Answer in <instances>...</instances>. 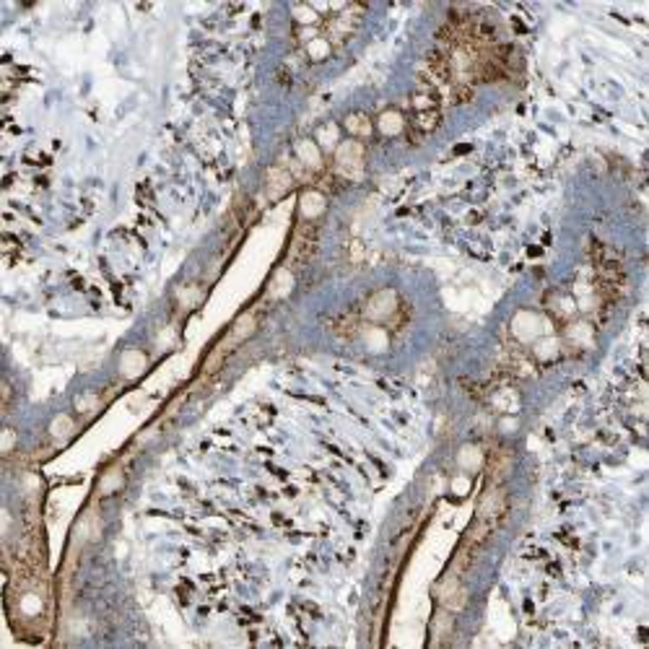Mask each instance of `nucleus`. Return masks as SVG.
<instances>
[{"label":"nucleus","mask_w":649,"mask_h":649,"mask_svg":"<svg viewBox=\"0 0 649 649\" xmlns=\"http://www.w3.org/2000/svg\"><path fill=\"white\" fill-rule=\"evenodd\" d=\"M332 159H335V175L348 179V182H359L364 177V166H366V151H364V143L361 141H340L338 148L332 151Z\"/></svg>","instance_id":"nucleus-1"},{"label":"nucleus","mask_w":649,"mask_h":649,"mask_svg":"<svg viewBox=\"0 0 649 649\" xmlns=\"http://www.w3.org/2000/svg\"><path fill=\"white\" fill-rule=\"evenodd\" d=\"M398 312H400V294L395 289H380L366 299L361 314L371 325H387L398 317Z\"/></svg>","instance_id":"nucleus-2"},{"label":"nucleus","mask_w":649,"mask_h":649,"mask_svg":"<svg viewBox=\"0 0 649 649\" xmlns=\"http://www.w3.org/2000/svg\"><path fill=\"white\" fill-rule=\"evenodd\" d=\"M509 330H512V335H515L519 343H535V340H540L543 335H548V320L533 310H522L512 317Z\"/></svg>","instance_id":"nucleus-3"},{"label":"nucleus","mask_w":649,"mask_h":649,"mask_svg":"<svg viewBox=\"0 0 649 649\" xmlns=\"http://www.w3.org/2000/svg\"><path fill=\"white\" fill-rule=\"evenodd\" d=\"M294 187V175L286 166H270L265 175V197L268 200H281V197L291 193Z\"/></svg>","instance_id":"nucleus-4"},{"label":"nucleus","mask_w":649,"mask_h":649,"mask_svg":"<svg viewBox=\"0 0 649 649\" xmlns=\"http://www.w3.org/2000/svg\"><path fill=\"white\" fill-rule=\"evenodd\" d=\"M328 211V197L317 187H307L299 195V216L304 221H317Z\"/></svg>","instance_id":"nucleus-5"},{"label":"nucleus","mask_w":649,"mask_h":649,"mask_svg":"<svg viewBox=\"0 0 649 649\" xmlns=\"http://www.w3.org/2000/svg\"><path fill=\"white\" fill-rule=\"evenodd\" d=\"M294 156H296V164L307 172L322 169V148L314 143V138H301L299 143L294 145Z\"/></svg>","instance_id":"nucleus-6"},{"label":"nucleus","mask_w":649,"mask_h":649,"mask_svg":"<svg viewBox=\"0 0 649 649\" xmlns=\"http://www.w3.org/2000/svg\"><path fill=\"white\" fill-rule=\"evenodd\" d=\"M255 330H258V317H255V314H242V317L231 325V330H229V335H226V340H224L221 350L237 348L239 343H245L247 338L255 335Z\"/></svg>","instance_id":"nucleus-7"},{"label":"nucleus","mask_w":649,"mask_h":649,"mask_svg":"<svg viewBox=\"0 0 649 649\" xmlns=\"http://www.w3.org/2000/svg\"><path fill=\"white\" fill-rule=\"evenodd\" d=\"M592 338H595V332H592V325H589V322L577 320V322H569V325H567L564 343H567V346H571V348L585 350L587 346H592Z\"/></svg>","instance_id":"nucleus-8"},{"label":"nucleus","mask_w":649,"mask_h":649,"mask_svg":"<svg viewBox=\"0 0 649 649\" xmlns=\"http://www.w3.org/2000/svg\"><path fill=\"white\" fill-rule=\"evenodd\" d=\"M145 369H148V356H145L143 350L130 348L120 356V374H123L125 380H135V377H141Z\"/></svg>","instance_id":"nucleus-9"},{"label":"nucleus","mask_w":649,"mask_h":649,"mask_svg":"<svg viewBox=\"0 0 649 649\" xmlns=\"http://www.w3.org/2000/svg\"><path fill=\"white\" fill-rule=\"evenodd\" d=\"M374 127H377L380 135H384V138H395V135H400L402 130H405V117H402L400 109L390 107V109H382Z\"/></svg>","instance_id":"nucleus-10"},{"label":"nucleus","mask_w":649,"mask_h":649,"mask_svg":"<svg viewBox=\"0 0 649 649\" xmlns=\"http://www.w3.org/2000/svg\"><path fill=\"white\" fill-rule=\"evenodd\" d=\"M343 130H346L353 141H364V138H369V135L374 133V123L369 120V114L350 112V114H346V120H343Z\"/></svg>","instance_id":"nucleus-11"},{"label":"nucleus","mask_w":649,"mask_h":649,"mask_svg":"<svg viewBox=\"0 0 649 649\" xmlns=\"http://www.w3.org/2000/svg\"><path fill=\"white\" fill-rule=\"evenodd\" d=\"M411 107H413V114L439 109V91L432 89L429 83H421V86L411 94Z\"/></svg>","instance_id":"nucleus-12"},{"label":"nucleus","mask_w":649,"mask_h":649,"mask_svg":"<svg viewBox=\"0 0 649 649\" xmlns=\"http://www.w3.org/2000/svg\"><path fill=\"white\" fill-rule=\"evenodd\" d=\"M548 312H551L556 320L571 322L574 312H577V301L571 299V296H564V294H551V299H548Z\"/></svg>","instance_id":"nucleus-13"},{"label":"nucleus","mask_w":649,"mask_h":649,"mask_svg":"<svg viewBox=\"0 0 649 649\" xmlns=\"http://www.w3.org/2000/svg\"><path fill=\"white\" fill-rule=\"evenodd\" d=\"M442 123V112L439 109H432V112H416L413 114V130L418 135H429L434 133Z\"/></svg>","instance_id":"nucleus-14"},{"label":"nucleus","mask_w":649,"mask_h":649,"mask_svg":"<svg viewBox=\"0 0 649 649\" xmlns=\"http://www.w3.org/2000/svg\"><path fill=\"white\" fill-rule=\"evenodd\" d=\"M533 346H535V356L540 361H553L558 353H561V340H558L556 335H543V338L535 340Z\"/></svg>","instance_id":"nucleus-15"},{"label":"nucleus","mask_w":649,"mask_h":649,"mask_svg":"<svg viewBox=\"0 0 649 649\" xmlns=\"http://www.w3.org/2000/svg\"><path fill=\"white\" fill-rule=\"evenodd\" d=\"M314 143L320 145L322 151H335V148H338V143H340L338 125H332V123L322 125L320 130H317V135H314Z\"/></svg>","instance_id":"nucleus-16"},{"label":"nucleus","mask_w":649,"mask_h":649,"mask_svg":"<svg viewBox=\"0 0 649 649\" xmlns=\"http://www.w3.org/2000/svg\"><path fill=\"white\" fill-rule=\"evenodd\" d=\"M73 432H75V421H73V416L60 413V416H55V418H52V423H50L52 439H68V436H73Z\"/></svg>","instance_id":"nucleus-17"},{"label":"nucleus","mask_w":649,"mask_h":649,"mask_svg":"<svg viewBox=\"0 0 649 649\" xmlns=\"http://www.w3.org/2000/svg\"><path fill=\"white\" fill-rule=\"evenodd\" d=\"M291 289H294V276H291V270H278L276 276H273V281H270V294L276 296V299H283V296H289Z\"/></svg>","instance_id":"nucleus-18"},{"label":"nucleus","mask_w":649,"mask_h":649,"mask_svg":"<svg viewBox=\"0 0 649 649\" xmlns=\"http://www.w3.org/2000/svg\"><path fill=\"white\" fill-rule=\"evenodd\" d=\"M457 463H460V468H465V470H478L481 463H483V452H481L475 444H465L463 450L457 452Z\"/></svg>","instance_id":"nucleus-19"},{"label":"nucleus","mask_w":649,"mask_h":649,"mask_svg":"<svg viewBox=\"0 0 649 649\" xmlns=\"http://www.w3.org/2000/svg\"><path fill=\"white\" fill-rule=\"evenodd\" d=\"M330 52H332V44H330V39H325V37H314V39L307 42V55H310L312 62L328 60Z\"/></svg>","instance_id":"nucleus-20"},{"label":"nucleus","mask_w":649,"mask_h":649,"mask_svg":"<svg viewBox=\"0 0 649 649\" xmlns=\"http://www.w3.org/2000/svg\"><path fill=\"white\" fill-rule=\"evenodd\" d=\"M99 408V395L96 392H83V395H78L75 398V413H94Z\"/></svg>","instance_id":"nucleus-21"},{"label":"nucleus","mask_w":649,"mask_h":649,"mask_svg":"<svg viewBox=\"0 0 649 649\" xmlns=\"http://www.w3.org/2000/svg\"><path fill=\"white\" fill-rule=\"evenodd\" d=\"M294 19L299 21L301 26H312V24L320 21V16H317V10L312 8V6H296L294 8Z\"/></svg>","instance_id":"nucleus-22"},{"label":"nucleus","mask_w":649,"mask_h":649,"mask_svg":"<svg viewBox=\"0 0 649 649\" xmlns=\"http://www.w3.org/2000/svg\"><path fill=\"white\" fill-rule=\"evenodd\" d=\"M123 486V473L117 470V468H112L109 473L104 475V481H102V494H112V491H117Z\"/></svg>","instance_id":"nucleus-23"},{"label":"nucleus","mask_w":649,"mask_h":649,"mask_svg":"<svg viewBox=\"0 0 649 649\" xmlns=\"http://www.w3.org/2000/svg\"><path fill=\"white\" fill-rule=\"evenodd\" d=\"M470 488H473V483H470V478H468V475H457V478H452V494L454 496H468L470 494Z\"/></svg>","instance_id":"nucleus-24"},{"label":"nucleus","mask_w":649,"mask_h":649,"mask_svg":"<svg viewBox=\"0 0 649 649\" xmlns=\"http://www.w3.org/2000/svg\"><path fill=\"white\" fill-rule=\"evenodd\" d=\"M21 608H24V613H29V616H37L42 610V600L37 598V595H26V598L21 600Z\"/></svg>","instance_id":"nucleus-25"},{"label":"nucleus","mask_w":649,"mask_h":649,"mask_svg":"<svg viewBox=\"0 0 649 649\" xmlns=\"http://www.w3.org/2000/svg\"><path fill=\"white\" fill-rule=\"evenodd\" d=\"M13 444H16V432H13V429H6V432H3V452H10Z\"/></svg>","instance_id":"nucleus-26"}]
</instances>
